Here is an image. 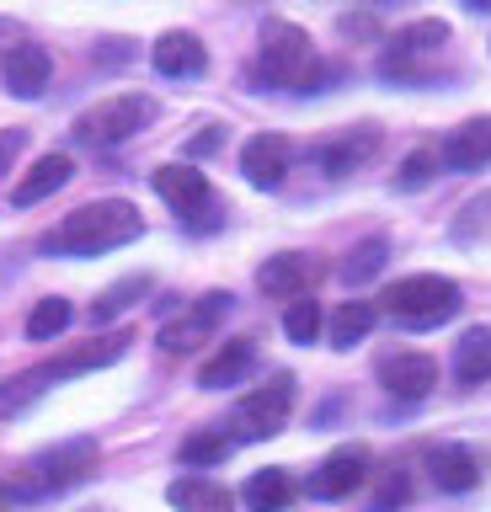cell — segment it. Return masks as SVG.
<instances>
[{"label": "cell", "mask_w": 491, "mask_h": 512, "mask_svg": "<svg viewBox=\"0 0 491 512\" xmlns=\"http://www.w3.org/2000/svg\"><path fill=\"white\" fill-rule=\"evenodd\" d=\"M139 235H145V214L129 198H102V203H86L59 219L43 235V251L49 256H102V251L129 246Z\"/></svg>", "instance_id": "obj_1"}, {"label": "cell", "mask_w": 491, "mask_h": 512, "mask_svg": "<svg viewBox=\"0 0 491 512\" xmlns=\"http://www.w3.org/2000/svg\"><path fill=\"white\" fill-rule=\"evenodd\" d=\"M315 43L310 32L299 22H267L262 27V43H257V75L267 80V86H294L305 91L310 75H315Z\"/></svg>", "instance_id": "obj_2"}, {"label": "cell", "mask_w": 491, "mask_h": 512, "mask_svg": "<svg viewBox=\"0 0 491 512\" xmlns=\"http://www.w3.org/2000/svg\"><path fill=\"white\" fill-rule=\"evenodd\" d=\"M459 310V283L438 278V272H411V278L385 288V315H395L401 326H443Z\"/></svg>", "instance_id": "obj_3"}, {"label": "cell", "mask_w": 491, "mask_h": 512, "mask_svg": "<svg viewBox=\"0 0 491 512\" xmlns=\"http://www.w3.org/2000/svg\"><path fill=\"white\" fill-rule=\"evenodd\" d=\"M123 352H129V331H107L97 336V342H81V347H70V352H59L54 363H43L33 368V374H22V379H11V395L22 400H33L49 379H75V374H91V368H107V363H118Z\"/></svg>", "instance_id": "obj_4"}, {"label": "cell", "mask_w": 491, "mask_h": 512, "mask_svg": "<svg viewBox=\"0 0 491 512\" xmlns=\"http://www.w3.org/2000/svg\"><path fill=\"white\" fill-rule=\"evenodd\" d=\"M150 118H155V102H150V96L123 91V96H107V102L86 107L81 118H75V139H81V144H102V150H107V144L134 139Z\"/></svg>", "instance_id": "obj_5"}, {"label": "cell", "mask_w": 491, "mask_h": 512, "mask_svg": "<svg viewBox=\"0 0 491 512\" xmlns=\"http://www.w3.org/2000/svg\"><path fill=\"white\" fill-rule=\"evenodd\" d=\"M91 470H97V443H91V438H70V443H59V448H49V454H38L33 464H27L22 496L70 491V486H81Z\"/></svg>", "instance_id": "obj_6"}, {"label": "cell", "mask_w": 491, "mask_h": 512, "mask_svg": "<svg viewBox=\"0 0 491 512\" xmlns=\"http://www.w3.org/2000/svg\"><path fill=\"white\" fill-rule=\"evenodd\" d=\"M294 411V374H273L235 406V438H273Z\"/></svg>", "instance_id": "obj_7"}, {"label": "cell", "mask_w": 491, "mask_h": 512, "mask_svg": "<svg viewBox=\"0 0 491 512\" xmlns=\"http://www.w3.org/2000/svg\"><path fill=\"white\" fill-rule=\"evenodd\" d=\"M369 448L363 443H342L337 454H326L321 464L310 470V480H305V491L310 496H321V502H337V496H353L363 480H369Z\"/></svg>", "instance_id": "obj_8"}, {"label": "cell", "mask_w": 491, "mask_h": 512, "mask_svg": "<svg viewBox=\"0 0 491 512\" xmlns=\"http://www.w3.org/2000/svg\"><path fill=\"white\" fill-rule=\"evenodd\" d=\"M443 43H449V22H438V16L411 22V27H401V32L390 38L385 59H379V70H385L390 80H411V75H417V59L433 54V48H443Z\"/></svg>", "instance_id": "obj_9"}, {"label": "cell", "mask_w": 491, "mask_h": 512, "mask_svg": "<svg viewBox=\"0 0 491 512\" xmlns=\"http://www.w3.org/2000/svg\"><path fill=\"white\" fill-rule=\"evenodd\" d=\"M230 315V294H203L193 310H182L177 320H166L161 326V347L166 352H193L203 342H214V331H219V320Z\"/></svg>", "instance_id": "obj_10"}, {"label": "cell", "mask_w": 491, "mask_h": 512, "mask_svg": "<svg viewBox=\"0 0 491 512\" xmlns=\"http://www.w3.org/2000/svg\"><path fill=\"white\" fill-rule=\"evenodd\" d=\"M155 192L177 208L182 219H193V224H209L203 214H209V203H214V192H209V176H203L198 166H161L150 176Z\"/></svg>", "instance_id": "obj_11"}, {"label": "cell", "mask_w": 491, "mask_h": 512, "mask_svg": "<svg viewBox=\"0 0 491 512\" xmlns=\"http://www.w3.org/2000/svg\"><path fill=\"white\" fill-rule=\"evenodd\" d=\"M289 160H294V144L283 134H251L246 150H241V171H246L251 187L273 192V187H283V176H289Z\"/></svg>", "instance_id": "obj_12"}, {"label": "cell", "mask_w": 491, "mask_h": 512, "mask_svg": "<svg viewBox=\"0 0 491 512\" xmlns=\"http://www.w3.org/2000/svg\"><path fill=\"white\" fill-rule=\"evenodd\" d=\"M379 384H385L395 400H422L438 384V363L427 358V352H390V358L379 363Z\"/></svg>", "instance_id": "obj_13"}, {"label": "cell", "mask_w": 491, "mask_h": 512, "mask_svg": "<svg viewBox=\"0 0 491 512\" xmlns=\"http://www.w3.org/2000/svg\"><path fill=\"white\" fill-rule=\"evenodd\" d=\"M150 64L166 80H198L203 70H209V48H203L193 32H166V38H155Z\"/></svg>", "instance_id": "obj_14"}, {"label": "cell", "mask_w": 491, "mask_h": 512, "mask_svg": "<svg viewBox=\"0 0 491 512\" xmlns=\"http://www.w3.org/2000/svg\"><path fill=\"white\" fill-rule=\"evenodd\" d=\"M49 75H54V59L43 43H17L6 54V91L22 96V102H33V96L49 91Z\"/></svg>", "instance_id": "obj_15"}, {"label": "cell", "mask_w": 491, "mask_h": 512, "mask_svg": "<svg viewBox=\"0 0 491 512\" xmlns=\"http://www.w3.org/2000/svg\"><path fill=\"white\" fill-rule=\"evenodd\" d=\"M443 166L449 171H481L491 166V118H470V123H459L449 139H443Z\"/></svg>", "instance_id": "obj_16"}, {"label": "cell", "mask_w": 491, "mask_h": 512, "mask_svg": "<svg viewBox=\"0 0 491 512\" xmlns=\"http://www.w3.org/2000/svg\"><path fill=\"white\" fill-rule=\"evenodd\" d=\"M251 368H257V342H246V336H230L225 347L214 352L209 363H203L198 384L203 390H230V384H241Z\"/></svg>", "instance_id": "obj_17"}, {"label": "cell", "mask_w": 491, "mask_h": 512, "mask_svg": "<svg viewBox=\"0 0 491 512\" xmlns=\"http://www.w3.org/2000/svg\"><path fill=\"white\" fill-rule=\"evenodd\" d=\"M427 475H433L438 491H470L475 480H481V459H475L465 443H443L427 454Z\"/></svg>", "instance_id": "obj_18"}, {"label": "cell", "mask_w": 491, "mask_h": 512, "mask_svg": "<svg viewBox=\"0 0 491 512\" xmlns=\"http://www.w3.org/2000/svg\"><path fill=\"white\" fill-rule=\"evenodd\" d=\"M70 176H75V160H70V155H59V150H54V155H38L33 171L17 182V192H11V198H17V208H33V203L49 198V192L65 187Z\"/></svg>", "instance_id": "obj_19"}, {"label": "cell", "mask_w": 491, "mask_h": 512, "mask_svg": "<svg viewBox=\"0 0 491 512\" xmlns=\"http://www.w3.org/2000/svg\"><path fill=\"white\" fill-rule=\"evenodd\" d=\"M305 283H310V262L305 256H294V251H283V256H267V262L257 267V288L267 299H299L305 294Z\"/></svg>", "instance_id": "obj_20"}, {"label": "cell", "mask_w": 491, "mask_h": 512, "mask_svg": "<svg viewBox=\"0 0 491 512\" xmlns=\"http://www.w3.org/2000/svg\"><path fill=\"white\" fill-rule=\"evenodd\" d=\"M374 150H379V128H347L342 139L321 144V155H315V160L326 166V176H347V171H358Z\"/></svg>", "instance_id": "obj_21"}, {"label": "cell", "mask_w": 491, "mask_h": 512, "mask_svg": "<svg viewBox=\"0 0 491 512\" xmlns=\"http://www.w3.org/2000/svg\"><path fill=\"white\" fill-rule=\"evenodd\" d=\"M171 507L177 512H230L235 507V496L219 486V480L209 475H182V480H171Z\"/></svg>", "instance_id": "obj_22"}, {"label": "cell", "mask_w": 491, "mask_h": 512, "mask_svg": "<svg viewBox=\"0 0 491 512\" xmlns=\"http://www.w3.org/2000/svg\"><path fill=\"white\" fill-rule=\"evenodd\" d=\"M454 379L459 384H486L491 379V331L486 326H470L454 347Z\"/></svg>", "instance_id": "obj_23"}, {"label": "cell", "mask_w": 491, "mask_h": 512, "mask_svg": "<svg viewBox=\"0 0 491 512\" xmlns=\"http://www.w3.org/2000/svg\"><path fill=\"white\" fill-rule=\"evenodd\" d=\"M241 496H246L251 512H283L294 502V475L289 470H257L241 486Z\"/></svg>", "instance_id": "obj_24"}, {"label": "cell", "mask_w": 491, "mask_h": 512, "mask_svg": "<svg viewBox=\"0 0 491 512\" xmlns=\"http://www.w3.org/2000/svg\"><path fill=\"white\" fill-rule=\"evenodd\" d=\"M374 320H379V304L369 299H347L337 315H331V347H358L363 336L374 331Z\"/></svg>", "instance_id": "obj_25"}, {"label": "cell", "mask_w": 491, "mask_h": 512, "mask_svg": "<svg viewBox=\"0 0 491 512\" xmlns=\"http://www.w3.org/2000/svg\"><path fill=\"white\" fill-rule=\"evenodd\" d=\"M385 256H390V246H385V240H379V235L358 240V246L347 251V262H342V283H353V288H358V283H369L374 272L385 267Z\"/></svg>", "instance_id": "obj_26"}, {"label": "cell", "mask_w": 491, "mask_h": 512, "mask_svg": "<svg viewBox=\"0 0 491 512\" xmlns=\"http://www.w3.org/2000/svg\"><path fill=\"white\" fill-rule=\"evenodd\" d=\"M230 432H193V438H182V464H187V470H209V464H219V459H225L230 454Z\"/></svg>", "instance_id": "obj_27"}, {"label": "cell", "mask_w": 491, "mask_h": 512, "mask_svg": "<svg viewBox=\"0 0 491 512\" xmlns=\"http://www.w3.org/2000/svg\"><path fill=\"white\" fill-rule=\"evenodd\" d=\"M70 320H75L70 299H38L33 315H27V336H33V342H54V336L65 331Z\"/></svg>", "instance_id": "obj_28"}, {"label": "cell", "mask_w": 491, "mask_h": 512, "mask_svg": "<svg viewBox=\"0 0 491 512\" xmlns=\"http://www.w3.org/2000/svg\"><path fill=\"white\" fill-rule=\"evenodd\" d=\"M438 166H443V155L433 150V144H422V150H411L406 160H401V171H395V187L401 192H417V187H427L438 176Z\"/></svg>", "instance_id": "obj_29"}, {"label": "cell", "mask_w": 491, "mask_h": 512, "mask_svg": "<svg viewBox=\"0 0 491 512\" xmlns=\"http://www.w3.org/2000/svg\"><path fill=\"white\" fill-rule=\"evenodd\" d=\"M145 294H150V278H129V283H113V288H107V294H102L97 304H91V320H97V326H107V320H113V315H123V310H129L134 299H145Z\"/></svg>", "instance_id": "obj_30"}, {"label": "cell", "mask_w": 491, "mask_h": 512, "mask_svg": "<svg viewBox=\"0 0 491 512\" xmlns=\"http://www.w3.org/2000/svg\"><path fill=\"white\" fill-rule=\"evenodd\" d=\"M283 336H289V342H315V336H321V304L315 299H294L289 310H283Z\"/></svg>", "instance_id": "obj_31"}, {"label": "cell", "mask_w": 491, "mask_h": 512, "mask_svg": "<svg viewBox=\"0 0 491 512\" xmlns=\"http://www.w3.org/2000/svg\"><path fill=\"white\" fill-rule=\"evenodd\" d=\"M219 144H225V128H219V123H209L198 139H187V155H214Z\"/></svg>", "instance_id": "obj_32"}, {"label": "cell", "mask_w": 491, "mask_h": 512, "mask_svg": "<svg viewBox=\"0 0 491 512\" xmlns=\"http://www.w3.org/2000/svg\"><path fill=\"white\" fill-rule=\"evenodd\" d=\"M406 491H411V486H406V475H401V470H395V475H390V486H385V491H379V502H374V512H390L395 502H406Z\"/></svg>", "instance_id": "obj_33"}, {"label": "cell", "mask_w": 491, "mask_h": 512, "mask_svg": "<svg viewBox=\"0 0 491 512\" xmlns=\"http://www.w3.org/2000/svg\"><path fill=\"white\" fill-rule=\"evenodd\" d=\"M17 150H22V128H6V134H0V176L11 171V160H17Z\"/></svg>", "instance_id": "obj_34"}, {"label": "cell", "mask_w": 491, "mask_h": 512, "mask_svg": "<svg viewBox=\"0 0 491 512\" xmlns=\"http://www.w3.org/2000/svg\"><path fill=\"white\" fill-rule=\"evenodd\" d=\"M465 6H470V11H491V0H465Z\"/></svg>", "instance_id": "obj_35"}]
</instances>
